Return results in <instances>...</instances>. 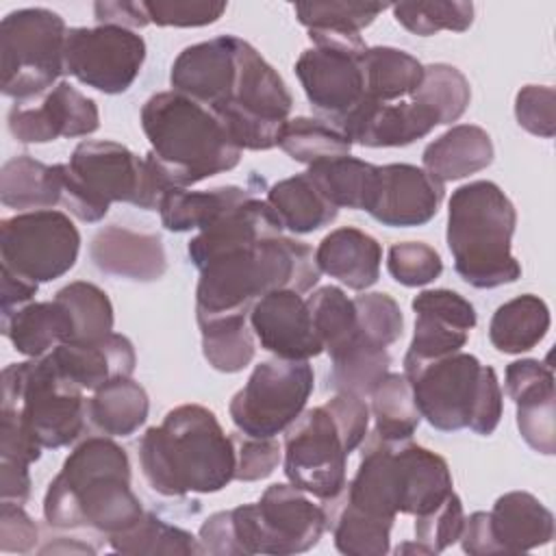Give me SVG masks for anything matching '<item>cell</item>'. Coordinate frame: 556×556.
Returning <instances> with one entry per match:
<instances>
[{"label":"cell","instance_id":"1","mask_svg":"<svg viewBox=\"0 0 556 556\" xmlns=\"http://www.w3.org/2000/svg\"><path fill=\"white\" fill-rule=\"evenodd\" d=\"M130 460L111 437L83 439L63 460L43 495V519L56 530L117 534L143 517L130 486Z\"/></svg>","mask_w":556,"mask_h":556},{"label":"cell","instance_id":"2","mask_svg":"<svg viewBox=\"0 0 556 556\" xmlns=\"http://www.w3.org/2000/svg\"><path fill=\"white\" fill-rule=\"evenodd\" d=\"M139 465L159 495L217 493L235 480L232 437L206 406L180 404L143 432Z\"/></svg>","mask_w":556,"mask_h":556},{"label":"cell","instance_id":"3","mask_svg":"<svg viewBox=\"0 0 556 556\" xmlns=\"http://www.w3.org/2000/svg\"><path fill=\"white\" fill-rule=\"evenodd\" d=\"M198 271L195 315L250 313L265 293L311 291L321 274L311 245L282 235L224 252Z\"/></svg>","mask_w":556,"mask_h":556},{"label":"cell","instance_id":"4","mask_svg":"<svg viewBox=\"0 0 556 556\" xmlns=\"http://www.w3.org/2000/svg\"><path fill=\"white\" fill-rule=\"evenodd\" d=\"M361 460L343 495L361 510L395 521L397 515H424L454 489L447 460L410 439L387 441L376 432L361 443Z\"/></svg>","mask_w":556,"mask_h":556},{"label":"cell","instance_id":"5","mask_svg":"<svg viewBox=\"0 0 556 556\" xmlns=\"http://www.w3.org/2000/svg\"><path fill=\"white\" fill-rule=\"evenodd\" d=\"M326 530V513L291 482L265 489L256 504H241L206 517L200 545L213 556H289L313 549Z\"/></svg>","mask_w":556,"mask_h":556},{"label":"cell","instance_id":"6","mask_svg":"<svg viewBox=\"0 0 556 556\" xmlns=\"http://www.w3.org/2000/svg\"><path fill=\"white\" fill-rule=\"evenodd\" d=\"M141 128L150 141V154L176 189L230 172L241 161L243 150L232 143L219 117L174 89L146 100Z\"/></svg>","mask_w":556,"mask_h":556},{"label":"cell","instance_id":"7","mask_svg":"<svg viewBox=\"0 0 556 556\" xmlns=\"http://www.w3.org/2000/svg\"><path fill=\"white\" fill-rule=\"evenodd\" d=\"M517 211L491 180L458 187L447 202V248L456 274L476 289L510 285L521 265L510 252Z\"/></svg>","mask_w":556,"mask_h":556},{"label":"cell","instance_id":"8","mask_svg":"<svg viewBox=\"0 0 556 556\" xmlns=\"http://www.w3.org/2000/svg\"><path fill=\"white\" fill-rule=\"evenodd\" d=\"M369 415L365 400L348 393H334L321 406L302 410L285 430L287 480L319 500L334 497L348 482V456L367 437Z\"/></svg>","mask_w":556,"mask_h":556},{"label":"cell","instance_id":"9","mask_svg":"<svg viewBox=\"0 0 556 556\" xmlns=\"http://www.w3.org/2000/svg\"><path fill=\"white\" fill-rule=\"evenodd\" d=\"M419 415L441 432L469 428L480 437L495 432L502 419V387L493 367L473 354L454 352L404 369Z\"/></svg>","mask_w":556,"mask_h":556},{"label":"cell","instance_id":"10","mask_svg":"<svg viewBox=\"0 0 556 556\" xmlns=\"http://www.w3.org/2000/svg\"><path fill=\"white\" fill-rule=\"evenodd\" d=\"M0 419L20 426L43 450L65 447L85 430V391L63 378L46 356L2 369Z\"/></svg>","mask_w":556,"mask_h":556},{"label":"cell","instance_id":"11","mask_svg":"<svg viewBox=\"0 0 556 556\" xmlns=\"http://www.w3.org/2000/svg\"><path fill=\"white\" fill-rule=\"evenodd\" d=\"M61 204L80 222L104 219L113 202L143 208L146 159L117 141H80L67 163H59Z\"/></svg>","mask_w":556,"mask_h":556},{"label":"cell","instance_id":"12","mask_svg":"<svg viewBox=\"0 0 556 556\" xmlns=\"http://www.w3.org/2000/svg\"><path fill=\"white\" fill-rule=\"evenodd\" d=\"M63 17L46 7L11 11L0 22L2 93L26 102L50 91L65 74Z\"/></svg>","mask_w":556,"mask_h":556},{"label":"cell","instance_id":"13","mask_svg":"<svg viewBox=\"0 0 556 556\" xmlns=\"http://www.w3.org/2000/svg\"><path fill=\"white\" fill-rule=\"evenodd\" d=\"M293 98L261 52L239 39L237 74L228 98L211 109L239 150H271L289 119Z\"/></svg>","mask_w":556,"mask_h":556},{"label":"cell","instance_id":"14","mask_svg":"<svg viewBox=\"0 0 556 556\" xmlns=\"http://www.w3.org/2000/svg\"><path fill=\"white\" fill-rule=\"evenodd\" d=\"M313 387L315 374L308 361L274 356L258 363L232 395L230 419L248 437H276L302 415Z\"/></svg>","mask_w":556,"mask_h":556},{"label":"cell","instance_id":"15","mask_svg":"<svg viewBox=\"0 0 556 556\" xmlns=\"http://www.w3.org/2000/svg\"><path fill=\"white\" fill-rule=\"evenodd\" d=\"M78 250L80 232L63 211H28L0 222L2 269L35 285L65 276Z\"/></svg>","mask_w":556,"mask_h":556},{"label":"cell","instance_id":"16","mask_svg":"<svg viewBox=\"0 0 556 556\" xmlns=\"http://www.w3.org/2000/svg\"><path fill=\"white\" fill-rule=\"evenodd\" d=\"M65 74L78 83L115 96L130 89L146 61V41L122 26H76L65 37Z\"/></svg>","mask_w":556,"mask_h":556},{"label":"cell","instance_id":"17","mask_svg":"<svg viewBox=\"0 0 556 556\" xmlns=\"http://www.w3.org/2000/svg\"><path fill=\"white\" fill-rule=\"evenodd\" d=\"M554 539V515L528 491H510L495 500L489 513L465 517L463 552L469 556L521 554Z\"/></svg>","mask_w":556,"mask_h":556},{"label":"cell","instance_id":"18","mask_svg":"<svg viewBox=\"0 0 556 556\" xmlns=\"http://www.w3.org/2000/svg\"><path fill=\"white\" fill-rule=\"evenodd\" d=\"M311 41L313 48H306L295 61V74L311 106L328 122H337L365 98L361 52L367 46L361 37L311 35Z\"/></svg>","mask_w":556,"mask_h":556},{"label":"cell","instance_id":"19","mask_svg":"<svg viewBox=\"0 0 556 556\" xmlns=\"http://www.w3.org/2000/svg\"><path fill=\"white\" fill-rule=\"evenodd\" d=\"M9 132L20 143H50L59 137H87L100 128L98 104L59 80L35 100L15 102L7 115Z\"/></svg>","mask_w":556,"mask_h":556},{"label":"cell","instance_id":"20","mask_svg":"<svg viewBox=\"0 0 556 556\" xmlns=\"http://www.w3.org/2000/svg\"><path fill=\"white\" fill-rule=\"evenodd\" d=\"M415 332L404 356V369L460 352L476 326V308L452 289H426L410 302Z\"/></svg>","mask_w":556,"mask_h":556},{"label":"cell","instance_id":"21","mask_svg":"<svg viewBox=\"0 0 556 556\" xmlns=\"http://www.w3.org/2000/svg\"><path fill=\"white\" fill-rule=\"evenodd\" d=\"M445 198V185L410 163L378 165L376 189L367 213L389 228L428 224Z\"/></svg>","mask_w":556,"mask_h":556},{"label":"cell","instance_id":"22","mask_svg":"<svg viewBox=\"0 0 556 556\" xmlns=\"http://www.w3.org/2000/svg\"><path fill=\"white\" fill-rule=\"evenodd\" d=\"M250 328L263 350L276 358L308 361L324 352L306 298L291 289L265 293L250 308Z\"/></svg>","mask_w":556,"mask_h":556},{"label":"cell","instance_id":"23","mask_svg":"<svg viewBox=\"0 0 556 556\" xmlns=\"http://www.w3.org/2000/svg\"><path fill=\"white\" fill-rule=\"evenodd\" d=\"M504 387L517 406V428L521 439L539 454L556 452V393L554 371L536 358L513 361L506 367Z\"/></svg>","mask_w":556,"mask_h":556},{"label":"cell","instance_id":"24","mask_svg":"<svg viewBox=\"0 0 556 556\" xmlns=\"http://www.w3.org/2000/svg\"><path fill=\"white\" fill-rule=\"evenodd\" d=\"M239 39L222 35L187 46L172 63V89L208 109L219 106L228 98L237 74Z\"/></svg>","mask_w":556,"mask_h":556},{"label":"cell","instance_id":"25","mask_svg":"<svg viewBox=\"0 0 556 556\" xmlns=\"http://www.w3.org/2000/svg\"><path fill=\"white\" fill-rule=\"evenodd\" d=\"M337 124L352 143L365 148H400L408 146L437 126V119L417 102H376L363 98Z\"/></svg>","mask_w":556,"mask_h":556},{"label":"cell","instance_id":"26","mask_svg":"<svg viewBox=\"0 0 556 556\" xmlns=\"http://www.w3.org/2000/svg\"><path fill=\"white\" fill-rule=\"evenodd\" d=\"M89 256L102 274L135 282H154L167 269L161 235L137 232L117 224L93 235Z\"/></svg>","mask_w":556,"mask_h":556},{"label":"cell","instance_id":"27","mask_svg":"<svg viewBox=\"0 0 556 556\" xmlns=\"http://www.w3.org/2000/svg\"><path fill=\"white\" fill-rule=\"evenodd\" d=\"M48 358L63 378L83 391H98L113 380L132 378L137 365L130 339L117 332L89 343H61L48 352Z\"/></svg>","mask_w":556,"mask_h":556},{"label":"cell","instance_id":"28","mask_svg":"<svg viewBox=\"0 0 556 556\" xmlns=\"http://www.w3.org/2000/svg\"><path fill=\"white\" fill-rule=\"evenodd\" d=\"M282 230V222L278 219L269 202L252 195L224 213L208 228L198 230V235L191 237L187 245V254L195 269H200L204 263L224 252L256 243L267 237H276Z\"/></svg>","mask_w":556,"mask_h":556},{"label":"cell","instance_id":"29","mask_svg":"<svg viewBox=\"0 0 556 556\" xmlns=\"http://www.w3.org/2000/svg\"><path fill=\"white\" fill-rule=\"evenodd\" d=\"M315 263L321 274L337 278L352 291H365L380 278L382 248L380 243L352 226L328 232L317 250Z\"/></svg>","mask_w":556,"mask_h":556},{"label":"cell","instance_id":"30","mask_svg":"<svg viewBox=\"0 0 556 556\" xmlns=\"http://www.w3.org/2000/svg\"><path fill=\"white\" fill-rule=\"evenodd\" d=\"M493 141L484 128L458 124L426 146L421 163L430 176L445 185L482 172L493 163Z\"/></svg>","mask_w":556,"mask_h":556},{"label":"cell","instance_id":"31","mask_svg":"<svg viewBox=\"0 0 556 556\" xmlns=\"http://www.w3.org/2000/svg\"><path fill=\"white\" fill-rule=\"evenodd\" d=\"M2 334L13 348L28 356L39 358L61 343H70L74 324L67 308L59 300L28 302L20 308L2 313Z\"/></svg>","mask_w":556,"mask_h":556},{"label":"cell","instance_id":"32","mask_svg":"<svg viewBox=\"0 0 556 556\" xmlns=\"http://www.w3.org/2000/svg\"><path fill=\"white\" fill-rule=\"evenodd\" d=\"M326 528L332 532L334 547L348 556H384L391 543V519L369 515L354 506L343 489L321 504Z\"/></svg>","mask_w":556,"mask_h":556},{"label":"cell","instance_id":"33","mask_svg":"<svg viewBox=\"0 0 556 556\" xmlns=\"http://www.w3.org/2000/svg\"><path fill=\"white\" fill-rule=\"evenodd\" d=\"M252 195H256L252 189L237 185L213 187L206 191L172 189L159 206L161 224L169 232L204 230L224 213H228L230 208H235Z\"/></svg>","mask_w":556,"mask_h":556},{"label":"cell","instance_id":"34","mask_svg":"<svg viewBox=\"0 0 556 556\" xmlns=\"http://www.w3.org/2000/svg\"><path fill=\"white\" fill-rule=\"evenodd\" d=\"M0 200L4 206L22 213L61 204L59 163L46 165L30 154L9 159L0 169Z\"/></svg>","mask_w":556,"mask_h":556},{"label":"cell","instance_id":"35","mask_svg":"<svg viewBox=\"0 0 556 556\" xmlns=\"http://www.w3.org/2000/svg\"><path fill=\"white\" fill-rule=\"evenodd\" d=\"M265 200L276 211L282 228L293 235L315 232L332 224L339 215V208L326 200L306 172L271 185Z\"/></svg>","mask_w":556,"mask_h":556},{"label":"cell","instance_id":"36","mask_svg":"<svg viewBox=\"0 0 556 556\" xmlns=\"http://www.w3.org/2000/svg\"><path fill=\"white\" fill-rule=\"evenodd\" d=\"M150 400L132 378L113 380L87 400V421L104 437H130L148 419Z\"/></svg>","mask_w":556,"mask_h":556},{"label":"cell","instance_id":"37","mask_svg":"<svg viewBox=\"0 0 556 556\" xmlns=\"http://www.w3.org/2000/svg\"><path fill=\"white\" fill-rule=\"evenodd\" d=\"M361 70L365 98L376 102L413 96L424 78V65L406 50L391 46H367L361 52Z\"/></svg>","mask_w":556,"mask_h":556},{"label":"cell","instance_id":"38","mask_svg":"<svg viewBox=\"0 0 556 556\" xmlns=\"http://www.w3.org/2000/svg\"><path fill=\"white\" fill-rule=\"evenodd\" d=\"M549 324L547 304L539 295L523 293L497 306L489 324V341L497 352L521 354L545 339Z\"/></svg>","mask_w":556,"mask_h":556},{"label":"cell","instance_id":"39","mask_svg":"<svg viewBox=\"0 0 556 556\" xmlns=\"http://www.w3.org/2000/svg\"><path fill=\"white\" fill-rule=\"evenodd\" d=\"M250 313H217L195 315L202 337V354L208 365L222 374L245 369L256 352Z\"/></svg>","mask_w":556,"mask_h":556},{"label":"cell","instance_id":"40","mask_svg":"<svg viewBox=\"0 0 556 556\" xmlns=\"http://www.w3.org/2000/svg\"><path fill=\"white\" fill-rule=\"evenodd\" d=\"M389 365L391 356L387 348L376 345L356 332V337L345 348L330 356L326 389L365 400L389 374Z\"/></svg>","mask_w":556,"mask_h":556},{"label":"cell","instance_id":"41","mask_svg":"<svg viewBox=\"0 0 556 556\" xmlns=\"http://www.w3.org/2000/svg\"><path fill=\"white\" fill-rule=\"evenodd\" d=\"M306 174L337 208L367 211L376 189L378 165L354 156H341L308 165Z\"/></svg>","mask_w":556,"mask_h":556},{"label":"cell","instance_id":"42","mask_svg":"<svg viewBox=\"0 0 556 556\" xmlns=\"http://www.w3.org/2000/svg\"><path fill=\"white\" fill-rule=\"evenodd\" d=\"M109 545L117 554L128 556H198L204 554L200 539L189 530L167 523L154 513H143V517L117 534L106 536Z\"/></svg>","mask_w":556,"mask_h":556},{"label":"cell","instance_id":"43","mask_svg":"<svg viewBox=\"0 0 556 556\" xmlns=\"http://www.w3.org/2000/svg\"><path fill=\"white\" fill-rule=\"evenodd\" d=\"M276 146L287 152L298 163H321L348 156L352 150V141L345 137V132L319 117H289L280 132Z\"/></svg>","mask_w":556,"mask_h":556},{"label":"cell","instance_id":"44","mask_svg":"<svg viewBox=\"0 0 556 556\" xmlns=\"http://www.w3.org/2000/svg\"><path fill=\"white\" fill-rule=\"evenodd\" d=\"M384 2H298L293 13L302 26H306L308 37H337V39H358L361 30L367 28L384 9Z\"/></svg>","mask_w":556,"mask_h":556},{"label":"cell","instance_id":"45","mask_svg":"<svg viewBox=\"0 0 556 556\" xmlns=\"http://www.w3.org/2000/svg\"><path fill=\"white\" fill-rule=\"evenodd\" d=\"M369 397V413L376 421L374 432L378 437L387 441H402L415 434L421 415L415 404L410 380L404 374L389 371Z\"/></svg>","mask_w":556,"mask_h":556},{"label":"cell","instance_id":"46","mask_svg":"<svg viewBox=\"0 0 556 556\" xmlns=\"http://www.w3.org/2000/svg\"><path fill=\"white\" fill-rule=\"evenodd\" d=\"M413 102L421 104L432 113L437 126L452 124L463 117L469 106L471 89L465 74L447 63L424 65L421 85L410 96Z\"/></svg>","mask_w":556,"mask_h":556},{"label":"cell","instance_id":"47","mask_svg":"<svg viewBox=\"0 0 556 556\" xmlns=\"http://www.w3.org/2000/svg\"><path fill=\"white\" fill-rule=\"evenodd\" d=\"M74 324L70 343H89L113 332V304L98 285L74 280L54 293Z\"/></svg>","mask_w":556,"mask_h":556},{"label":"cell","instance_id":"48","mask_svg":"<svg viewBox=\"0 0 556 556\" xmlns=\"http://www.w3.org/2000/svg\"><path fill=\"white\" fill-rule=\"evenodd\" d=\"M315 332L324 345V352L332 356L345 348L358 332L354 300L334 285L319 287L306 298Z\"/></svg>","mask_w":556,"mask_h":556},{"label":"cell","instance_id":"49","mask_svg":"<svg viewBox=\"0 0 556 556\" xmlns=\"http://www.w3.org/2000/svg\"><path fill=\"white\" fill-rule=\"evenodd\" d=\"M395 22L408 33L430 37L439 30L465 33L473 24V4L463 0H432V2H397L391 4Z\"/></svg>","mask_w":556,"mask_h":556},{"label":"cell","instance_id":"50","mask_svg":"<svg viewBox=\"0 0 556 556\" xmlns=\"http://www.w3.org/2000/svg\"><path fill=\"white\" fill-rule=\"evenodd\" d=\"M358 334L367 341L389 348L402 337L404 315L389 293H363L354 298Z\"/></svg>","mask_w":556,"mask_h":556},{"label":"cell","instance_id":"51","mask_svg":"<svg viewBox=\"0 0 556 556\" xmlns=\"http://www.w3.org/2000/svg\"><path fill=\"white\" fill-rule=\"evenodd\" d=\"M387 269L397 285L424 287L441 276L443 261L432 245L421 241H404L389 248Z\"/></svg>","mask_w":556,"mask_h":556},{"label":"cell","instance_id":"52","mask_svg":"<svg viewBox=\"0 0 556 556\" xmlns=\"http://www.w3.org/2000/svg\"><path fill=\"white\" fill-rule=\"evenodd\" d=\"M463 526V502L452 491L437 508L415 517V541L421 543L430 554H439L460 539Z\"/></svg>","mask_w":556,"mask_h":556},{"label":"cell","instance_id":"53","mask_svg":"<svg viewBox=\"0 0 556 556\" xmlns=\"http://www.w3.org/2000/svg\"><path fill=\"white\" fill-rule=\"evenodd\" d=\"M150 24L156 26H176V28H195L215 24L224 11L226 2L213 0H152L143 2Z\"/></svg>","mask_w":556,"mask_h":556},{"label":"cell","instance_id":"54","mask_svg":"<svg viewBox=\"0 0 556 556\" xmlns=\"http://www.w3.org/2000/svg\"><path fill=\"white\" fill-rule=\"evenodd\" d=\"M235 445V480L256 482L274 473L282 460V450L274 437L232 434Z\"/></svg>","mask_w":556,"mask_h":556},{"label":"cell","instance_id":"55","mask_svg":"<svg viewBox=\"0 0 556 556\" xmlns=\"http://www.w3.org/2000/svg\"><path fill=\"white\" fill-rule=\"evenodd\" d=\"M556 91L547 85H526L515 96L517 124L530 135L552 139L556 132Z\"/></svg>","mask_w":556,"mask_h":556},{"label":"cell","instance_id":"56","mask_svg":"<svg viewBox=\"0 0 556 556\" xmlns=\"http://www.w3.org/2000/svg\"><path fill=\"white\" fill-rule=\"evenodd\" d=\"M39 539L37 523L22 508V504H0V552L2 554H28Z\"/></svg>","mask_w":556,"mask_h":556},{"label":"cell","instance_id":"57","mask_svg":"<svg viewBox=\"0 0 556 556\" xmlns=\"http://www.w3.org/2000/svg\"><path fill=\"white\" fill-rule=\"evenodd\" d=\"M93 15L98 24L122 26L128 30L143 28L150 24L143 2H130V0H100L93 4Z\"/></svg>","mask_w":556,"mask_h":556},{"label":"cell","instance_id":"58","mask_svg":"<svg viewBox=\"0 0 556 556\" xmlns=\"http://www.w3.org/2000/svg\"><path fill=\"white\" fill-rule=\"evenodd\" d=\"M30 465L0 458V497L2 502L26 504L30 497Z\"/></svg>","mask_w":556,"mask_h":556},{"label":"cell","instance_id":"59","mask_svg":"<svg viewBox=\"0 0 556 556\" xmlns=\"http://www.w3.org/2000/svg\"><path fill=\"white\" fill-rule=\"evenodd\" d=\"M37 289L39 285L11 274L9 269H2V295H0L2 313H9L13 308H20L33 302V298L37 295Z\"/></svg>","mask_w":556,"mask_h":556},{"label":"cell","instance_id":"60","mask_svg":"<svg viewBox=\"0 0 556 556\" xmlns=\"http://www.w3.org/2000/svg\"><path fill=\"white\" fill-rule=\"evenodd\" d=\"M39 552H41V554H50V552H52V554H67V552H70V554H93L96 549L89 547V545H85V543H78V541H70V543H67V539L61 536L59 543H50L48 547H41Z\"/></svg>","mask_w":556,"mask_h":556},{"label":"cell","instance_id":"61","mask_svg":"<svg viewBox=\"0 0 556 556\" xmlns=\"http://www.w3.org/2000/svg\"><path fill=\"white\" fill-rule=\"evenodd\" d=\"M395 554H430L421 543H417V541H410V543H402L397 549H395Z\"/></svg>","mask_w":556,"mask_h":556}]
</instances>
